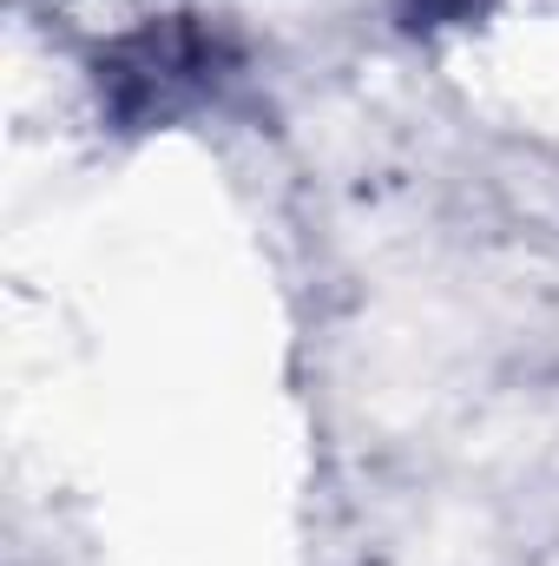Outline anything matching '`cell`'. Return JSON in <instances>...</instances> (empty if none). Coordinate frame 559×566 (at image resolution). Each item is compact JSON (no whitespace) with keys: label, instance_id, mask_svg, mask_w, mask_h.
Wrapping results in <instances>:
<instances>
[{"label":"cell","instance_id":"6da1fadb","mask_svg":"<svg viewBox=\"0 0 559 566\" xmlns=\"http://www.w3.org/2000/svg\"><path fill=\"white\" fill-rule=\"evenodd\" d=\"M211 40L198 27H165V33H145L133 40L113 66H106V86H113V106L126 119H151V113H171L178 93H198L204 73H211Z\"/></svg>","mask_w":559,"mask_h":566},{"label":"cell","instance_id":"7a4b0ae2","mask_svg":"<svg viewBox=\"0 0 559 566\" xmlns=\"http://www.w3.org/2000/svg\"><path fill=\"white\" fill-rule=\"evenodd\" d=\"M487 0H402L409 27H454V20H474Z\"/></svg>","mask_w":559,"mask_h":566}]
</instances>
